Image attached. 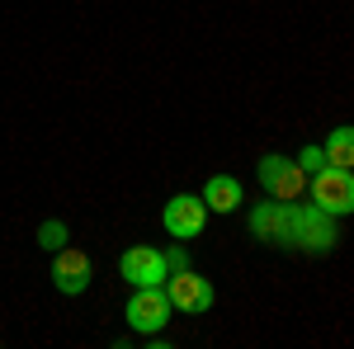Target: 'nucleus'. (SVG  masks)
Listing matches in <instances>:
<instances>
[{"label": "nucleus", "instance_id": "1", "mask_svg": "<svg viewBox=\"0 0 354 349\" xmlns=\"http://www.w3.org/2000/svg\"><path fill=\"white\" fill-rule=\"evenodd\" d=\"M335 241H340V232H335V217L330 213H322L317 203H298V198L283 203V236H279V250L330 255Z\"/></svg>", "mask_w": 354, "mask_h": 349}, {"label": "nucleus", "instance_id": "2", "mask_svg": "<svg viewBox=\"0 0 354 349\" xmlns=\"http://www.w3.org/2000/svg\"><path fill=\"white\" fill-rule=\"evenodd\" d=\"M307 198L330 217H350L354 213V170L345 165H326L317 175H307Z\"/></svg>", "mask_w": 354, "mask_h": 349}, {"label": "nucleus", "instance_id": "3", "mask_svg": "<svg viewBox=\"0 0 354 349\" xmlns=\"http://www.w3.org/2000/svg\"><path fill=\"white\" fill-rule=\"evenodd\" d=\"M123 317H128V326H133L137 335H161L165 321L175 317V307H170V297H165V283H156V288H133Z\"/></svg>", "mask_w": 354, "mask_h": 349}, {"label": "nucleus", "instance_id": "4", "mask_svg": "<svg viewBox=\"0 0 354 349\" xmlns=\"http://www.w3.org/2000/svg\"><path fill=\"white\" fill-rule=\"evenodd\" d=\"M255 175H260V189H265L270 198H302V194H307L302 165L288 161V156H260Z\"/></svg>", "mask_w": 354, "mask_h": 349}, {"label": "nucleus", "instance_id": "5", "mask_svg": "<svg viewBox=\"0 0 354 349\" xmlns=\"http://www.w3.org/2000/svg\"><path fill=\"white\" fill-rule=\"evenodd\" d=\"M165 297H170V307L175 312H189V317H198V312H208L213 307V283L203 279V274H194V269H175L170 279H165Z\"/></svg>", "mask_w": 354, "mask_h": 349}, {"label": "nucleus", "instance_id": "6", "mask_svg": "<svg viewBox=\"0 0 354 349\" xmlns=\"http://www.w3.org/2000/svg\"><path fill=\"white\" fill-rule=\"evenodd\" d=\"M118 274L133 288H156V283L170 279V265H165V250H156V245H133V250H123Z\"/></svg>", "mask_w": 354, "mask_h": 349}, {"label": "nucleus", "instance_id": "7", "mask_svg": "<svg viewBox=\"0 0 354 349\" xmlns=\"http://www.w3.org/2000/svg\"><path fill=\"white\" fill-rule=\"evenodd\" d=\"M165 232L175 236V241H194L198 232H203V222H208V203L198 198V194H175L170 203H165Z\"/></svg>", "mask_w": 354, "mask_h": 349}, {"label": "nucleus", "instance_id": "8", "mask_svg": "<svg viewBox=\"0 0 354 349\" xmlns=\"http://www.w3.org/2000/svg\"><path fill=\"white\" fill-rule=\"evenodd\" d=\"M90 255L85 250H76V245H62L57 250V260H53V283H57V293H66V297H76L90 288Z\"/></svg>", "mask_w": 354, "mask_h": 349}, {"label": "nucleus", "instance_id": "9", "mask_svg": "<svg viewBox=\"0 0 354 349\" xmlns=\"http://www.w3.org/2000/svg\"><path fill=\"white\" fill-rule=\"evenodd\" d=\"M283 203H288V198H274V203H255V208H250V217H245L250 236H260V241L279 245V236H283Z\"/></svg>", "mask_w": 354, "mask_h": 349}, {"label": "nucleus", "instance_id": "10", "mask_svg": "<svg viewBox=\"0 0 354 349\" xmlns=\"http://www.w3.org/2000/svg\"><path fill=\"white\" fill-rule=\"evenodd\" d=\"M198 198L208 203V213H236L241 208V180L236 175H213Z\"/></svg>", "mask_w": 354, "mask_h": 349}, {"label": "nucleus", "instance_id": "11", "mask_svg": "<svg viewBox=\"0 0 354 349\" xmlns=\"http://www.w3.org/2000/svg\"><path fill=\"white\" fill-rule=\"evenodd\" d=\"M322 147H326V161H330V165H345V170H354V128H350V123L330 128V137L322 142Z\"/></svg>", "mask_w": 354, "mask_h": 349}, {"label": "nucleus", "instance_id": "12", "mask_svg": "<svg viewBox=\"0 0 354 349\" xmlns=\"http://www.w3.org/2000/svg\"><path fill=\"white\" fill-rule=\"evenodd\" d=\"M38 245L57 255V250L66 245V222H57V217H48V222H38Z\"/></svg>", "mask_w": 354, "mask_h": 349}, {"label": "nucleus", "instance_id": "13", "mask_svg": "<svg viewBox=\"0 0 354 349\" xmlns=\"http://www.w3.org/2000/svg\"><path fill=\"white\" fill-rule=\"evenodd\" d=\"M298 165H302V175H317V170H326V147H302V156H298Z\"/></svg>", "mask_w": 354, "mask_h": 349}, {"label": "nucleus", "instance_id": "14", "mask_svg": "<svg viewBox=\"0 0 354 349\" xmlns=\"http://www.w3.org/2000/svg\"><path fill=\"white\" fill-rule=\"evenodd\" d=\"M165 265H170V274H175V269H189V250H185V241H175L170 250H165Z\"/></svg>", "mask_w": 354, "mask_h": 349}]
</instances>
